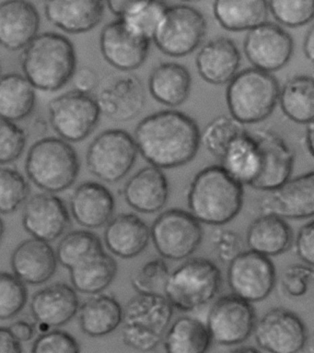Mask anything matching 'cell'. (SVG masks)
Segmentation results:
<instances>
[{"label":"cell","mask_w":314,"mask_h":353,"mask_svg":"<svg viewBox=\"0 0 314 353\" xmlns=\"http://www.w3.org/2000/svg\"><path fill=\"white\" fill-rule=\"evenodd\" d=\"M241 53L236 43L218 37L205 43L196 57L199 76L213 85L228 84L239 72Z\"/></svg>","instance_id":"cell-25"},{"label":"cell","mask_w":314,"mask_h":353,"mask_svg":"<svg viewBox=\"0 0 314 353\" xmlns=\"http://www.w3.org/2000/svg\"><path fill=\"white\" fill-rule=\"evenodd\" d=\"M207 31L206 18L199 10L187 5H176L166 8L152 41L168 57H184L201 46Z\"/></svg>","instance_id":"cell-8"},{"label":"cell","mask_w":314,"mask_h":353,"mask_svg":"<svg viewBox=\"0 0 314 353\" xmlns=\"http://www.w3.org/2000/svg\"><path fill=\"white\" fill-rule=\"evenodd\" d=\"M191 89L192 77L189 70L179 63H162L150 74V95L158 103L169 108H176L187 102Z\"/></svg>","instance_id":"cell-29"},{"label":"cell","mask_w":314,"mask_h":353,"mask_svg":"<svg viewBox=\"0 0 314 353\" xmlns=\"http://www.w3.org/2000/svg\"><path fill=\"white\" fill-rule=\"evenodd\" d=\"M228 283L232 294L251 303L269 297L275 284V269L269 256L242 251L229 263Z\"/></svg>","instance_id":"cell-12"},{"label":"cell","mask_w":314,"mask_h":353,"mask_svg":"<svg viewBox=\"0 0 314 353\" xmlns=\"http://www.w3.org/2000/svg\"><path fill=\"white\" fill-rule=\"evenodd\" d=\"M281 110L288 119L297 124L313 122L314 79L313 77H293L284 84L278 95Z\"/></svg>","instance_id":"cell-36"},{"label":"cell","mask_w":314,"mask_h":353,"mask_svg":"<svg viewBox=\"0 0 314 353\" xmlns=\"http://www.w3.org/2000/svg\"><path fill=\"white\" fill-rule=\"evenodd\" d=\"M48 114L53 130L67 142H80L88 138L102 114L95 98L75 90L52 100Z\"/></svg>","instance_id":"cell-11"},{"label":"cell","mask_w":314,"mask_h":353,"mask_svg":"<svg viewBox=\"0 0 314 353\" xmlns=\"http://www.w3.org/2000/svg\"><path fill=\"white\" fill-rule=\"evenodd\" d=\"M262 214L302 220L314 214V172L289 179L274 190L267 191L259 201Z\"/></svg>","instance_id":"cell-16"},{"label":"cell","mask_w":314,"mask_h":353,"mask_svg":"<svg viewBox=\"0 0 314 353\" xmlns=\"http://www.w3.org/2000/svg\"><path fill=\"white\" fill-rule=\"evenodd\" d=\"M307 125V128H306L305 137H304V144L305 148L307 149L308 152V154H310L311 157H313V122L310 123V124L306 125Z\"/></svg>","instance_id":"cell-55"},{"label":"cell","mask_w":314,"mask_h":353,"mask_svg":"<svg viewBox=\"0 0 314 353\" xmlns=\"http://www.w3.org/2000/svg\"><path fill=\"white\" fill-rule=\"evenodd\" d=\"M213 237L216 253L221 262L229 263L244 251V240L236 232H217Z\"/></svg>","instance_id":"cell-48"},{"label":"cell","mask_w":314,"mask_h":353,"mask_svg":"<svg viewBox=\"0 0 314 353\" xmlns=\"http://www.w3.org/2000/svg\"><path fill=\"white\" fill-rule=\"evenodd\" d=\"M150 41L132 34L122 21H111L100 34V48L103 59L123 72L138 70L149 56Z\"/></svg>","instance_id":"cell-19"},{"label":"cell","mask_w":314,"mask_h":353,"mask_svg":"<svg viewBox=\"0 0 314 353\" xmlns=\"http://www.w3.org/2000/svg\"><path fill=\"white\" fill-rule=\"evenodd\" d=\"M21 352H23L21 342L14 338L9 327H0V353Z\"/></svg>","instance_id":"cell-51"},{"label":"cell","mask_w":314,"mask_h":353,"mask_svg":"<svg viewBox=\"0 0 314 353\" xmlns=\"http://www.w3.org/2000/svg\"><path fill=\"white\" fill-rule=\"evenodd\" d=\"M244 130V125L231 117L220 116L207 125L200 141L210 154L220 160L227 147Z\"/></svg>","instance_id":"cell-40"},{"label":"cell","mask_w":314,"mask_h":353,"mask_svg":"<svg viewBox=\"0 0 314 353\" xmlns=\"http://www.w3.org/2000/svg\"><path fill=\"white\" fill-rule=\"evenodd\" d=\"M95 99L101 114L113 121L127 122L136 119L143 110L146 94L138 77L123 74L109 78Z\"/></svg>","instance_id":"cell-18"},{"label":"cell","mask_w":314,"mask_h":353,"mask_svg":"<svg viewBox=\"0 0 314 353\" xmlns=\"http://www.w3.org/2000/svg\"><path fill=\"white\" fill-rule=\"evenodd\" d=\"M220 166L242 185H250L260 168V152L255 135L244 130L227 147Z\"/></svg>","instance_id":"cell-30"},{"label":"cell","mask_w":314,"mask_h":353,"mask_svg":"<svg viewBox=\"0 0 314 353\" xmlns=\"http://www.w3.org/2000/svg\"><path fill=\"white\" fill-rule=\"evenodd\" d=\"M169 274L170 272L165 260L153 259L133 273L131 284L138 294L163 295Z\"/></svg>","instance_id":"cell-43"},{"label":"cell","mask_w":314,"mask_h":353,"mask_svg":"<svg viewBox=\"0 0 314 353\" xmlns=\"http://www.w3.org/2000/svg\"><path fill=\"white\" fill-rule=\"evenodd\" d=\"M2 75H3V73H2V65L1 63H0V78H1Z\"/></svg>","instance_id":"cell-59"},{"label":"cell","mask_w":314,"mask_h":353,"mask_svg":"<svg viewBox=\"0 0 314 353\" xmlns=\"http://www.w3.org/2000/svg\"><path fill=\"white\" fill-rule=\"evenodd\" d=\"M293 234L286 221L278 216L263 214L247 230V243L250 250L266 256L285 253L291 248Z\"/></svg>","instance_id":"cell-31"},{"label":"cell","mask_w":314,"mask_h":353,"mask_svg":"<svg viewBox=\"0 0 314 353\" xmlns=\"http://www.w3.org/2000/svg\"><path fill=\"white\" fill-rule=\"evenodd\" d=\"M267 0H214L213 12L216 20L229 32L249 31L266 21Z\"/></svg>","instance_id":"cell-34"},{"label":"cell","mask_w":314,"mask_h":353,"mask_svg":"<svg viewBox=\"0 0 314 353\" xmlns=\"http://www.w3.org/2000/svg\"><path fill=\"white\" fill-rule=\"evenodd\" d=\"M40 14L29 0L0 2V46L23 50L39 32Z\"/></svg>","instance_id":"cell-21"},{"label":"cell","mask_w":314,"mask_h":353,"mask_svg":"<svg viewBox=\"0 0 314 353\" xmlns=\"http://www.w3.org/2000/svg\"><path fill=\"white\" fill-rule=\"evenodd\" d=\"M30 185L23 174L12 168H0V213L16 212L28 199Z\"/></svg>","instance_id":"cell-41"},{"label":"cell","mask_w":314,"mask_h":353,"mask_svg":"<svg viewBox=\"0 0 314 353\" xmlns=\"http://www.w3.org/2000/svg\"><path fill=\"white\" fill-rule=\"evenodd\" d=\"M80 300L75 289L65 283H54L35 292L30 303L32 317L46 327H62L78 313Z\"/></svg>","instance_id":"cell-23"},{"label":"cell","mask_w":314,"mask_h":353,"mask_svg":"<svg viewBox=\"0 0 314 353\" xmlns=\"http://www.w3.org/2000/svg\"><path fill=\"white\" fill-rule=\"evenodd\" d=\"M232 352H259L258 349L253 347H238L231 350Z\"/></svg>","instance_id":"cell-56"},{"label":"cell","mask_w":314,"mask_h":353,"mask_svg":"<svg viewBox=\"0 0 314 353\" xmlns=\"http://www.w3.org/2000/svg\"><path fill=\"white\" fill-rule=\"evenodd\" d=\"M200 135L192 117L177 110H163L142 119L134 139L147 163L160 169H173L196 157Z\"/></svg>","instance_id":"cell-1"},{"label":"cell","mask_w":314,"mask_h":353,"mask_svg":"<svg viewBox=\"0 0 314 353\" xmlns=\"http://www.w3.org/2000/svg\"><path fill=\"white\" fill-rule=\"evenodd\" d=\"M5 232V225L3 221H2V219L0 218V242L2 241V238H3Z\"/></svg>","instance_id":"cell-57"},{"label":"cell","mask_w":314,"mask_h":353,"mask_svg":"<svg viewBox=\"0 0 314 353\" xmlns=\"http://www.w3.org/2000/svg\"><path fill=\"white\" fill-rule=\"evenodd\" d=\"M36 103L35 88L25 76L9 73L0 78V117L18 122L32 113Z\"/></svg>","instance_id":"cell-35"},{"label":"cell","mask_w":314,"mask_h":353,"mask_svg":"<svg viewBox=\"0 0 314 353\" xmlns=\"http://www.w3.org/2000/svg\"><path fill=\"white\" fill-rule=\"evenodd\" d=\"M173 316L174 307L165 295L138 294L123 309V342L139 352L155 350L162 343Z\"/></svg>","instance_id":"cell-6"},{"label":"cell","mask_w":314,"mask_h":353,"mask_svg":"<svg viewBox=\"0 0 314 353\" xmlns=\"http://www.w3.org/2000/svg\"><path fill=\"white\" fill-rule=\"evenodd\" d=\"M9 330L14 338L20 342L31 341L34 336V327L31 323L25 320H19L10 325Z\"/></svg>","instance_id":"cell-52"},{"label":"cell","mask_w":314,"mask_h":353,"mask_svg":"<svg viewBox=\"0 0 314 353\" xmlns=\"http://www.w3.org/2000/svg\"><path fill=\"white\" fill-rule=\"evenodd\" d=\"M258 346L272 353H297L305 347L308 330L294 312L282 307L270 309L253 331Z\"/></svg>","instance_id":"cell-14"},{"label":"cell","mask_w":314,"mask_h":353,"mask_svg":"<svg viewBox=\"0 0 314 353\" xmlns=\"http://www.w3.org/2000/svg\"><path fill=\"white\" fill-rule=\"evenodd\" d=\"M103 236L106 248L112 254L129 259L138 256L147 248L150 230L138 216L123 213L108 221Z\"/></svg>","instance_id":"cell-28"},{"label":"cell","mask_w":314,"mask_h":353,"mask_svg":"<svg viewBox=\"0 0 314 353\" xmlns=\"http://www.w3.org/2000/svg\"><path fill=\"white\" fill-rule=\"evenodd\" d=\"M303 52H304L306 59L313 62L314 59V32L313 27L308 30L305 35L304 42H303Z\"/></svg>","instance_id":"cell-54"},{"label":"cell","mask_w":314,"mask_h":353,"mask_svg":"<svg viewBox=\"0 0 314 353\" xmlns=\"http://www.w3.org/2000/svg\"><path fill=\"white\" fill-rule=\"evenodd\" d=\"M269 10L275 21L289 28H297L311 23L314 0H267Z\"/></svg>","instance_id":"cell-42"},{"label":"cell","mask_w":314,"mask_h":353,"mask_svg":"<svg viewBox=\"0 0 314 353\" xmlns=\"http://www.w3.org/2000/svg\"><path fill=\"white\" fill-rule=\"evenodd\" d=\"M23 50V75L40 91H59L71 81L76 70L72 42L56 32L38 34Z\"/></svg>","instance_id":"cell-3"},{"label":"cell","mask_w":314,"mask_h":353,"mask_svg":"<svg viewBox=\"0 0 314 353\" xmlns=\"http://www.w3.org/2000/svg\"><path fill=\"white\" fill-rule=\"evenodd\" d=\"M28 301L25 283L8 272H0V320L17 316Z\"/></svg>","instance_id":"cell-44"},{"label":"cell","mask_w":314,"mask_h":353,"mask_svg":"<svg viewBox=\"0 0 314 353\" xmlns=\"http://www.w3.org/2000/svg\"><path fill=\"white\" fill-rule=\"evenodd\" d=\"M57 259L53 248L45 241L31 238L13 251L12 269L23 283L40 285L56 273Z\"/></svg>","instance_id":"cell-24"},{"label":"cell","mask_w":314,"mask_h":353,"mask_svg":"<svg viewBox=\"0 0 314 353\" xmlns=\"http://www.w3.org/2000/svg\"><path fill=\"white\" fill-rule=\"evenodd\" d=\"M167 7L168 5L163 0H147L127 10L118 19L128 31L151 41L158 23Z\"/></svg>","instance_id":"cell-38"},{"label":"cell","mask_w":314,"mask_h":353,"mask_svg":"<svg viewBox=\"0 0 314 353\" xmlns=\"http://www.w3.org/2000/svg\"><path fill=\"white\" fill-rule=\"evenodd\" d=\"M73 288L85 294H97L113 283L117 263L105 250L96 252L70 269Z\"/></svg>","instance_id":"cell-32"},{"label":"cell","mask_w":314,"mask_h":353,"mask_svg":"<svg viewBox=\"0 0 314 353\" xmlns=\"http://www.w3.org/2000/svg\"><path fill=\"white\" fill-rule=\"evenodd\" d=\"M260 152V168L251 188L256 190H275L291 179L295 154L285 139L272 130L253 131Z\"/></svg>","instance_id":"cell-17"},{"label":"cell","mask_w":314,"mask_h":353,"mask_svg":"<svg viewBox=\"0 0 314 353\" xmlns=\"http://www.w3.org/2000/svg\"><path fill=\"white\" fill-rule=\"evenodd\" d=\"M181 1H185V2H198V1H200V0H181Z\"/></svg>","instance_id":"cell-58"},{"label":"cell","mask_w":314,"mask_h":353,"mask_svg":"<svg viewBox=\"0 0 314 353\" xmlns=\"http://www.w3.org/2000/svg\"><path fill=\"white\" fill-rule=\"evenodd\" d=\"M149 230L156 250L165 259L176 261L190 256L203 239L200 223L182 210H166Z\"/></svg>","instance_id":"cell-10"},{"label":"cell","mask_w":314,"mask_h":353,"mask_svg":"<svg viewBox=\"0 0 314 353\" xmlns=\"http://www.w3.org/2000/svg\"><path fill=\"white\" fill-rule=\"evenodd\" d=\"M23 225L37 239L53 242L70 225V216L64 201L51 193L36 194L24 205Z\"/></svg>","instance_id":"cell-20"},{"label":"cell","mask_w":314,"mask_h":353,"mask_svg":"<svg viewBox=\"0 0 314 353\" xmlns=\"http://www.w3.org/2000/svg\"><path fill=\"white\" fill-rule=\"evenodd\" d=\"M163 342L168 353H204L210 349L212 339L200 320L182 316L168 327Z\"/></svg>","instance_id":"cell-37"},{"label":"cell","mask_w":314,"mask_h":353,"mask_svg":"<svg viewBox=\"0 0 314 353\" xmlns=\"http://www.w3.org/2000/svg\"><path fill=\"white\" fill-rule=\"evenodd\" d=\"M256 323L251 303L232 294L218 298L207 316V327L212 341L233 346L247 341Z\"/></svg>","instance_id":"cell-13"},{"label":"cell","mask_w":314,"mask_h":353,"mask_svg":"<svg viewBox=\"0 0 314 353\" xmlns=\"http://www.w3.org/2000/svg\"><path fill=\"white\" fill-rule=\"evenodd\" d=\"M280 91V83L271 73L255 68L237 73L226 90L231 117L242 125L264 121L277 108Z\"/></svg>","instance_id":"cell-4"},{"label":"cell","mask_w":314,"mask_h":353,"mask_svg":"<svg viewBox=\"0 0 314 353\" xmlns=\"http://www.w3.org/2000/svg\"><path fill=\"white\" fill-rule=\"evenodd\" d=\"M75 91L90 94L96 89L98 85L97 73L91 68H81L75 71L72 77Z\"/></svg>","instance_id":"cell-50"},{"label":"cell","mask_w":314,"mask_h":353,"mask_svg":"<svg viewBox=\"0 0 314 353\" xmlns=\"http://www.w3.org/2000/svg\"><path fill=\"white\" fill-rule=\"evenodd\" d=\"M314 221L304 224L297 232L296 252L300 259L308 266H313Z\"/></svg>","instance_id":"cell-49"},{"label":"cell","mask_w":314,"mask_h":353,"mask_svg":"<svg viewBox=\"0 0 314 353\" xmlns=\"http://www.w3.org/2000/svg\"><path fill=\"white\" fill-rule=\"evenodd\" d=\"M138 150L135 139L123 130L99 134L87 150V166L94 176L106 183H116L133 168Z\"/></svg>","instance_id":"cell-9"},{"label":"cell","mask_w":314,"mask_h":353,"mask_svg":"<svg viewBox=\"0 0 314 353\" xmlns=\"http://www.w3.org/2000/svg\"><path fill=\"white\" fill-rule=\"evenodd\" d=\"M190 213L199 223L224 225L233 220L244 204V185L220 165L201 170L187 194Z\"/></svg>","instance_id":"cell-2"},{"label":"cell","mask_w":314,"mask_h":353,"mask_svg":"<svg viewBox=\"0 0 314 353\" xmlns=\"http://www.w3.org/2000/svg\"><path fill=\"white\" fill-rule=\"evenodd\" d=\"M221 283L217 265L204 257H196L169 274L163 295L174 308L191 312L211 302L220 292Z\"/></svg>","instance_id":"cell-7"},{"label":"cell","mask_w":314,"mask_h":353,"mask_svg":"<svg viewBox=\"0 0 314 353\" xmlns=\"http://www.w3.org/2000/svg\"><path fill=\"white\" fill-rule=\"evenodd\" d=\"M32 353H78L80 345L70 333L62 330L45 331L38 336L32 347Z\"/></svg>","instance_id":"cell-46"},{"label":"cell","mask_w":314,"mask_h":353,"mask_svg":"<svg viewBox=\"0 0 314 353\" xmlns=\"http://www.w3.org/2000/svg\"><path fill=\"white\" fill-rule=\"evenodd\" d=\"M114 199L111 191L96 182H85L74 190L70 210L80 225L100 228L111 220L114 212Z\"/></svg>","instance_id":"cell-27"},{"label":"cell","mask_w":314,"mask_h":353,"mask_svg":"<svg viewBox=\"0 0 314 353\" xmlns=\"http://www.w3.org/2000/svg\"><path fill=\"white\" fill-rule=\"evenodd\" d=\"M103 250L102 241L94 232L74 231L60 241L56 248V259L65 269H71L76 263L96 252Z\"/></svg>","instance_id":"cell-39"},{"label":"cell","mask_w":314,"mask_h":353,"mask_svg":"<svg viewBox=\"0 0 314 353\" xmlns=\"http://www.w3.org/2000/svg\"><path fill=\"white\" fill-rule=\"evenodd\" d=\"M124 196L136 212L147 214L160 212L168 201L167 177L158 167H144L125 183Z\"/></svg>","instance_id":"cell-26"},{"label":"cell","mask_w":314,"mask_h":353,"mask_svg":"<svg viewBox=\"0 0 314 353\" xmlns=\"http://www.w3.org/2000/svg\"><path fill=\"white\" fill-rule=\"evenodd\" d=\"M147 0H105L108 9L114 15L120 17L127 10Z\"/></svg>","instance_id":"cell-53"},{"label":"cell","mask_w":314,"mask_h":353,"mask_svg":"<svg viewBox=\"0 0 314 353\" xmlns=\"http://www.w3.org/2000/svg\"><path fill=\"white\" fill-rule=\"evenodd\" d=\"M313 266L293 264L286 267L281 275L284 291L292 297H302L307 294L313 281Z\"/></svg>","instance_id":"cell-47"},{"label":"cell","mask_w":314,"mask_h":353,"mask_svg":"<svg viewBox=\"0 0 314 353\" xmlns=\"http://www.w3.org/2000/svg\"><path fill=\"white\" fill-rule=\"evenodd\" d=\"M78 312L81 330L92 338L108 335L121 325L122 306L110 295L97 294L89 298Z\"/></svg>","instance_id":"cell-33"},{"label":"cell","mask_w":314,"mask_h":353,"mask_svg":"<svg viewBox=\"0 0 314 353\" xmlns=\"http://www.w3.org/2000/svg\"><path fill=\"white\" fill-rule=\"evenodd\" d=\"M80 159L76 150L61 138L49 137L30 148L25 161L29 179L48 193L68 190L80 174Z\"/></svg>","instance_id":"cell-5"},{"label":"cell","mask_w":314,"mask_h":353,"mask_svg":"<svg viewBox=\"0 0 314 353\" xmlns=\"http://www.w3.org/2000/svg\"><path fill=\"white\" fill-rule=\"evenodd\" d=\"M244 50L253 68L272 73L285 67L291 60L293 38L278 24L264 21L248 31Z\"/></svg>","instance_id":"cell-15"},{"label":"cell","mask_w":314,"mask_h":353,"mask_svg":"<svg viewBox=\"0 0 314 353\" xmlns=\"http://www.w3.org/2000/svg\"><path fill=\"white\" fill-rule=\"evenodd\" d=\"M26 134L15 122L0 117V164L14 163L23 155Z\"/></svg>","instance_id":"cell-45"},{"label":"cell","mask_w":314,"mask_h":353,"mask_svg":"<svg viewBox=\"0 0 314 353\" xmlns=\"http://www.w3.org/2000/svg\"><path fill=\"white\" fill-rule=\"evenodd\" d=\"M105 0H46L49 23L70 34L91 32L102 21Z\"/></svg>","instance_id":"cell-22"}]
</instances>
